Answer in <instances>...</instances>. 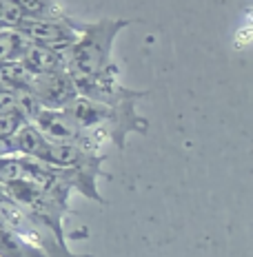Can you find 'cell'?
Returning <instances> with one entry per match:
<instances>
[{
  "instance_id": "6da1fadb",
  "label": "cell",
  "mask_w": 253,
  "mask_h": 257,
  "mask_svg": "<svg viewBox=\"0 0 253 257\" xmlns=\"http://www.w3.org/2000/svg\"><path fill=\"white\" fill-rule=\"evenodd\" d=\"M62 111L76 122L80 131L96 133L107 144L111 142L120 151L127 147V138L131 133L144 136L149 131V120L138 113V102L102 104L76 95Z\"/></svg>"
},
{
  "instance_id": "7a4b0ae2",
  "label": "cell",
  "mask_w": 253,
  "mask_h": 257,
  "mask_svg": "<svg viewBox=\"0 0 253 257\" xmlns=\"http://www.w3.org/2000/svg\"><path fill=\"white\" fill-rule=\"evenodd\" d=\"M131 25V20L102 18L98 23H80L78 38L64 53L67 71L71 76H96L105 71L111 60V49L122 29Z\"/></svg>"
},
{
  "instance_id": "3957f363",
  "label": "cell",
  "mask_w": 253,
  "mask_h": 257,
  "mask_svg": "<svg viewBox=\"0 0 253 257\" xmlns=\"http://www.w3.org/2000/svg\"><path fill=\"white\" fill-rule=\"evenodd\" d=\"M0 224L5 228H9L18 237H23L25 242L36 246L42 250L47 257H94V255H82V253H71L64 239L56 237L51 231H47L45 226L36 224L27 213L20 208L12 197L5 193L3 184H0Z\"/></svg>"
},
{
  "instance_id": "277c9868",
  "label": "cell",
  "mask_w": 253,
  "mask_h": 257,
  "mask_svg": "<svg viewBox=\"0 0 253 257\" xmlns=\"http://www.w3.org/2000/svg\"><path fill=\"white\" fill-rule=\"evenodd\" d=\"M71 78H73V84H76L78 95L102 104L140 102L149 93V91H136V89L125 87L120 82V73H118L116 64H109L105 71L96 73V76H71Z\"/></svg>"
},
{
  "instance_id": "5b68a950",
  "label": "cell",
  "mask_w": 253,
  "mask_h": 257,
  "mask_svg": "<svg viewBox=\"0 0 253 257\" xmlns=\"http://www.w3.org/2000/svg\"><path fill=\"white\" fill-rule=\"evenodd\" d=\"M16 31L25 36L29 42L42 45L47 49H53L58 53H67L69 47L76 42L80 23L73 18H60V20H27L23 18Z\"/></svg>"
},
{
  "instance_id": "8992f818",
  "label": "cell",
  "mask_w": 253,
  "mask_h": 257,
  "mask_svg": "<svg viewBox=\"0 0 253 257\" xmlns=\"http://www.w3.org/2000/svg\"><path fill=\"white\" fill-rule=\"evenodd\" d=\"M29 91L38 98V102L45 109H64L78 95L76 84L69 71H53L31 76Z\"/></svg>"
},
{
  "instance_id": "52a82bcc",
  "label": "cell",
  "mask_w": 253,
  "mask_h": 257,
  "mask_svg": "<svg viewBox=\"0 0 253 257\" xmlns=\"http://www.w3.org/2000/svg\"><path fill=\"white\" fill-rule=\"evenodd\" d=\"M31 124L51 142H76L80 138V128L62 109H42Z\"/></svg>"
},
{
  "instance_id": "ba28073f",
  "label": "cell",
  "mask_w": 253,
  "mask_h": 257,
  "mask_svg": "<svg viewBox=\"0 0 253 257\" xmlns=\"http://www.w3.org/2000/svg\"><path fill=\"white\" fill-rule=\"evenodd\" d=\"M20 64L31 73V76H40V73H53V71H67V60L64 53H58L53 49H47L42 45L27 40L23 53H20Z\"/></svg>"
},
{
  "instance_id": "9c48e42d",
  "label": "cell",
  "mask_w": 253,
  "mask_h": 257,
  "mask_svg": "<svg viewBox=\"0 0 253 257\" xmlns=\"http://www.w3.org/2000/svg\"><path fill=\"white\" fill-rule=\"evenodd\" d=\"M12 144H14V151L18 155H27V158L40 160L49 140H47L31 122H25V124L16 131V136L12 138Z\"/></svg>"
},
{
  "instance_id": "30bf717a",
  "label": "cell",
  "mask_w": 253,
  "mask_h": 257,
  "mask_svg": "<svg viewBox=\"0 0 253 257\" xmlns=\"http://www.w3.org/2000/svg\"><path fill=\"white\" fill-rule=\"evenodd\" d=\"M0 257H47V255L0 224Z\"/></svg>"
},
{
  "instance_id": "8fae6325",
  "label": "cell",
  "mask_w": 253,
  "mask_h": 257,
  "mask_svg": "<svg viewBox=\"0 0 253 257\" xmlns=\"http://www.w3.org/2000/svg\"><path fill=\"white\" fill-rule=\"evenodd\" d=\"M27 20H60L67 14L58 7L53 0H14Z\"/></svg>"
},
{
  "instance_id": "7c38bea8",
  "label": "cell",
  "mask_w": 253,
  "mask_h": 257,
  "mask_svg": "<svg viewBox=\"0 0 253 257\" xmlns=\"http://www.w3.org/2000/svg\"><path fill=\"white\" fill-rule=\"evenodd\" d=\"M31 73L20 64V60L0 62V89L9 91H23L29 89Z\"/></svg>"
},
{
  "instance_id": "4fadbf2b",
  "label": "cell",
  "mask_w": 253,
  "mask_h": 257,
  "mask_svg": "<svg viewBox=\"0 0 253 257\" xmlns=\"http://www.w3.org/2000/svg\"><path fill=\"white\" fill-rule=\"evenodd\" d=\"M27 45V38L20 31L7 29L0 34V62L7 60H20V53H23Z\"/></svg>"
},
{
  "instance_id": "5bb4252c",
  "label": "cell",
  "mask_w": 253,
  "mask_h": 257,
  "mask_svg": "<svg viewBox=\"0 0 253 257\" xmlns=\"http://www.w3.org/2000/svg\"><path fill=\"white\" fill-rule=\"evenodd\" d=\"M23 20V12L14 0H0V27L3 29H16Z\"/></svg>"
},
{
  "instance_id": "9a60e30c",
  "label": "cell",
  "mask_w": 253,
  "mask_h": 257,
  "mask_svg": "<svg viewBox=\"0 0 253 257\" xmlns=\"http://www.w3.org/2000/svg\"><path fill=\"white\" fill-rule=\"evenodd\" d=\"M25 122L27 120L18 113V111L0 115V138H5V140H12V138L16 136V131H18V128L25 124Z\"/></svg>"
},
{
  "instance_id": "2e32d148",
  "label": "cell",
  "mask_w": 253,
  "mask_h": 257,
  "mask_svg": "<svg viewBox=\"0 0 253 257\" xmlns=\"http://www.w3.org/2000/svg\"><path fill=\"white\" fill-rule=\"evenodd\" d=\"M16 109V91L9 89H0V115L5 113H14Z\"/></svg>"
},
{
  "instance_id": "e0dca14e",
  "label": "cell",
  "mask_w": 253,
  "mask_h": 257,
  "mask_svg": "<svg viewBox=\"0 0 253 257\" xmlns=\"http://www.w3.org/2000/svg\"><path fill=\"white\" fill-rule=\"evenodd\" d=\"M12 153H16L12 140H5V138H0V158H3V155H12Z\"/></svg>"
}]
</instances>
